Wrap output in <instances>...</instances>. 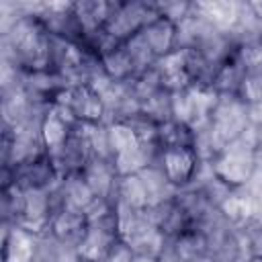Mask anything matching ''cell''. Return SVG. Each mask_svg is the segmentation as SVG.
<instances>
[{
    "label": "cell",
    "mask_w": 262,
    "mask_h": 262,
    "mask_svg": "<svg viewBox=\"0 0 262 262\" xmlns=\"http://www.w3.org/2000/svg\"><path fill=\"white\" fill-rule=\"evenodd\" d=\"M154 68L160 76L162 88L170 94L184 92L192 86V78H190L188 68H186V51L182 47H178L176 51L160 57Z\"/></svg>",
    "instance_id": "cell-4"
},
{
    "label": "cell",
    "mask_w": 262,
    "mask_h": 262,
    "mask_svg": "<svg viewBox=\"0 0 262 262\" xmlns=\"http://www.w3.org/2000/svg\"><path fill=\"white\" fill-rule=\"evenodd\" d=\"M156 164L176 190L192 186L203 170V160L196 147H162L156 156Z\"/></svg>",
    "instance_id": "cell-2"
},
{
    "label": "cell",
    "mask_w": 262,
    "mask_h": 262,
    "mask_svg": "<svg viewBox=\"0 0 262 262\" xmlns=\"http://www.w3.org/2000/svg\"><path fill=\"white\" fill-rule=\"evenodd\" d=\"M133 258H135V250H133L125 239L119 237V239L113 244V248L108 250L104 262H133Z\"/></svg>",
    "instance_id": "cell-12"
},
{
    "label": "cell",
    "mask_w": 262,
    "mask_h": 262,
    "mask_svg": "<svg viewBox=\"0 0 262 262\" xmlns=\"http://www.w3.org/2000/svg\"><path fill=\"white\" fill-rule=\"evenodd\" d=\"M57 190H59L63 207L78 209V211H86L96 199V194L92 192L88 182L82 178V174H72V176L61 178L57 184Z\"/></svg>",
    "instance_id": "cell-9"
},
{
    "label": "cell",
    "mask_w": 262,
    "mask_h": 262,
    "mask_svg": "<svg viewBox=\"0 0 262 262\" xmlns=\"http://www.w3.org/2000/svg\"><path fill=\"white\" fill-rule=\"evenodd\" d=\"M113 10H115V2H102V0L74 2V16L84 37L100 33L106 27Z\"/></svg>",
    "instance_id": "cell-6"
},
{
    "label": "cell",
    "mask_w": 262,
    "mask_h": 262,
    "mask_svg": "<svg viewBox=\"0 0 262 262\" xmlns=\"http://www.w3.org/2000/svg\"><path fill=\"white\" fill-rule=\"evenodd\" d=\"M196 129L184 121L168 119L158 125V147H194Z\"/></svg>",
    "instance_id": "cell-10"
},
{
    "label": "cell",
    "mask_w": 262,
    "mask_h": 262,
    "mask_svg": "<svg viewBox=\"0 0 262 262\" xmlns=\"http://www.w3.org/2000/svg\"><path fill=\"white\" fill-rule=\"evenodd\" d=\"M260 149H262V123L254 121L244 129L239 137L229 141L223 149H219L211 162H207L211 174L221 180L227 188L239 190L246 188L260 166Z\"/></svg>",
    "instance_id": "cell-1"
},
{
    "label": "cell",
    "mask_w": 262,
    "mask_h": 262,
    "mask_svg": "<svg viewBox=\"0 0 262 262\" xmlns=\"http://www.w3.org/2000/svg\"><path fill=\"white\" fill-rule=\"evenodd\" d=\"M115 201H121L135 211H145L149 207V194H147V188H145L141 176L139 174L119 176Z\"/></svg>",
    "instance_id": "cell-11"
},
{
    "label": "cell",
    "mask_w": 262,
    "mask_h": 262,
    "mask_svg": "<svg viewBox=\"0 0 262 262\" xmlns=\"http://www.w3.org/2000/svg\"><path fill=\"white\" fill-rule=\"evenodd\" d=\"M37 242L39 237L12 225L4 233V262H35L37 260Z\"/></svg>",
    "instance_id": "cell-7"
},
{
    "label": "cell",
    "mask_w": 262,
    "mask_h": 262,
    "mask_svg": "<svg viewBox=\"0 0 262 262\" xmlns=\"http://www.w3.org/2000/svg\"><path fill=\"white\" fill-rule=\"evenodd\" d=\"M139 35L145 41V45L151 49L156 59L178 49V25H174L162 14H158Z\"/></svg>",
    "instance_id": "cell-5"
},
{
    "label": "cell",
    "mask_w": 262,
    "mask_h": 262,
    "mask_svg": "<svg viewBox=\"0 0 262 262\" xmlns=\"http://www.w3.org/2000/svg\"><path fill=\"white\" fill-rule=\"evenodd\" d=\"M244 262H260V260H256V258H248V260H244Z\"/></svg>",
    "instance_id": "cell-13"
},
{
    "label": "cell",
    "mask_w": 262,
    "mask_h": 262,
    "mask_svg": "<svg viewBox=\"0 0 262 262\" xmlns=\"http://www.w3.org/2000/svg\"><path fill=\"white\" fill-rule=\"evenodd\" d=\"M98 61H100L102 72H104L113 82L129 84L131 80L137 78V68H135V63H133V59H131V55H129L125 43H123V45H117L115 49H111V51H106V53H102V55L98 57Z\"/></svg>",
    "instance_id": "cell-8"
},
{
    "label": "cell",
    "mask_w": 262,
    "mask_h": 262,
    "mask_svg": "<svg viewBox=\"0 0 262 262\" xmlns=\"http://www.w3.org/2000/svg\"><path fill=\"white\" fill-rule=\"evenodd\" d=\"M88 217L84 211L78 209H70V207H61L59 211L53 213L51 223H49V237L59 244V246H68V248H76L84 233L88 231Z\"/></svg>",
    "instance_id": "cell-3"
}]
</instances>
